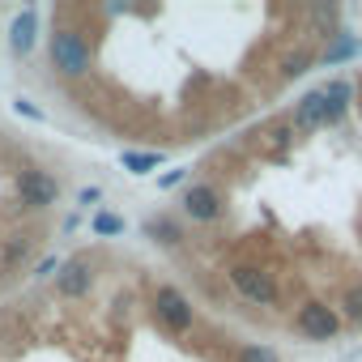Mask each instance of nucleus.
Returning <instances> with one entry per match:
<instances>
[{"label": "nucleus", "mask_w": 362, "mask_h": 362, "mask_svg": "<svg viewBox=\"0 0 362 362\" xmlns=\"http://www.w3.org/2000/svg\"><path fill=\"white\" fill-rule=\"evenodd\" d=\"M13 107H18V115H30V119H43V111H39V107H30L26 98H18Z\"/></svg>", "instance_id": "aec40b11"}, {"label": "nucleus", "mask_w": 362, "mask_h": 362, "mask_svg": "<svg viewBox=\"0 0 362 362\" xmlns=\"http://www.w3.org/2000/svg\"><path fill=\"white\" fill-rule=\"evenodd\" d=\"M145 307H149L158 332H166V337H184V332L197 328V307L188 303L184 290L170 286V281H149V303Z\"/></svg>", "instance_id": "7ed1b4c3"}, {"label": "nucleus", "mask_w": 362, "mask_h": 362, "mask_svg": "<svg viewBox=\"0 0 362 362\" xmlns=\"http://www.w3.org/2000/svg\"><path fill=\"white\" fill-rule=\"evenodd\" d=\"M60 264H64V260H56V256H47V260H43V264L35 269V277H39V281H43V277H56V273H60Z\"/></svg>", "instance_id": "f3484780"}, {"label": "nucleus", "mask_w": 362, "mask_h": 362, "mask_svg": "<svg viewBox=\"0 0 362 362\" xmlns=\"http://www.w3.org/2000/svg\"><path fill=\"white\" fill-rule=\"evenodd\" d=\"M341 320L349 324V328H362V277H354L345 290H341Z\"/></svg>", "instance_id": "ddd939ff"}, {"label": "nucleus", "mask_w": 362, "mask_h": 362, "mask_svg": "<svg viewBox=\"0 0 362 362\" xmlns=\"http://www.w3.org/2000/svg\"><path fill=\"white\" fill-rule=\"evenodd\" d=\"M90 230H94V235H103V239H111V235H124V218H115V214H94Z\"/></svg>", "instance_id": "dca6fc26"}, {"label": "nucleus", "mask_w": 362, "mask_h": 362, "mask_svg": "<svg viewBox=\"0 0 362 362\" xmlns=\"http://www.w3.org/2000/svg\"><path fill=\"white\" fill-rule=\"evenodd\" d=\"M324 111H328V103H324V90L315 86V90H307L303 98H294V107H290L286 115H290L294 132H320V128H324Z\"/></svg>", "instance_id": "6e6552de"}, {"label": "nucleus", "mask_w": 362, "mask_h": 362, "mask_svg": "<svg viewBox=\"0 0 362 362\" xmlns=\"http://www.w3.org/2000/svg\"><path fill=\"white\" fill-rule=\"evenodd\" d=\"M188 175H192V170H166V175L158 179V188H175V184H184Z\"/></svg>", "instance_id": "a211bd4d"}, {"label": "nucleus", "mask_w": 362, "mask_h": 362, "mask_svg": "<svg viewBox=\"0 0 362 362\" xmlns=\"http://www.w3.org/2000/svg\"><path fill=\"white\" fill-rule=\"evenodd\" d=\"M98 201H103L98 188H81V192H77V205H81V209H90V205H98Z\"/></svg>", "instance_id": "6ab92c4d"}, {"label": "nucleus", "mask_w": 362, "mask_h": 362, "mask_svg": "<svg viewBox=\"0 0 362 362\" xmlns=\"http://www.w3.org/2000/svg\"><path fill=\"white\" fill-rule=\"evenodd\" d=\"M290 328H294V337L324 345V341H337L341 337V315L324 298H298V307L290 315Z\"/></svg>", "instance_id": "39448f33"}, {"label": "nucleus", "mask_w": 362, "mask_h": 362, "mask_svg": "<svg viewBox=\"0 0 362 362\" xmlns=\"http://www.w3.org/2000/svg\"><path fill=\"white\" fill-rule=\"evenodd\" d=\"M35 39H39V9H22L13 18V26H9V52L13 56H30Z\"/></svg>", "instance_id": "9b49d317"}, {"label": "nucleus", "mask_w": 362, "mask_h": 362, "mask_svg": "<svg viewBox=\"0 0 362 362\" xmlns=\"http://www.w3.org/2000/svg\"><path fill=\"white\" fill-rule=\"evenodd\" d=\"M158 162H162V153H132V149H124V170H132V175H149V170H158Z\"/></svg>", "instance_id": "2eb2a0df"}, {"label": "nucleus", "mask_w": 362, "mask_h": 362, "mask_svg": "<svg viewBox=\"0 0 362 362\" xmlns=\"http://www.w3.org/2000/svg\"><path fill=\"white\" fill-rule=\"evenodd\" d=\"M35 252H39V230H18V235H9L5 247H0V269H5V277H13L18 269H26Z\"/></svg>", "instance_id": "1a4fd4ad"}, {"label": "nucleus", "mask_w": 362, "mask_h": 362, "mask_svg": "<svg viewBox=\"0 0 362 362\" xmlns=\"http://www.w3.org/2000/svg\"><path fill=\"white\" fill-rule=\"evenodd\" d=\"M179 218L192 226H218L226 218V188L209 184V179H192L179 197Z\"/></svg>", "instance_id": "20e7f679"}, {"label": "nucleus", "mask_w": 362, "mask_h": 362, "mask_svg": "<svg viewBox=\"0 0 362 362\" xmlns=\"http://www.w3.org/2000/svg\"><path fill=\"white\" fill-rule=\"evenodd\" d=\"M141 230H145V239H153V243H162V247H179V243L188 239L184 218H175V214H149V218L141 222Z\"/></svg>", "instance_id": "9d476101"}, {"label": "nucleus", "mask_w": 362, "mask_h": 362, "mask_svg": "<svg viewBox=\"0 0 362 362\" xmlns=\"http://www.w3.org/2000/svg\"><path fill=\"white\" fill-rule=\"evenodd\" d=\"M90 39L81 26H73L69 18L52 13V35H47V64L56 69V77H64L69 86L90 77Z\"/></svg>", "instance_id": "f03ea898"}, {"label": "nucleus", "mask_w": 362, "mask_h": 362, "mask_svg": "<svg viewBox=\"0 0 362 362\" xmlns=\"http://www.w3.org/2000/svg\"><path fill=\"white\" fill-rule=\"evenodd\" d=\"M218 273L235 286V294H239L243 303H252V307H286V303H281V273H277L273 264L230 252Z\"/></svg>", "instance_id": "f257e3e1"}, {"label": "nucleus", "mask_w": 362, "mask_h": 362, "mask_svg": "<svg viewBox=\"0 0 362 362\" xmlns=\"http://www.w3.org/2000/svg\"><path fill=\"white\" fill-rule=\"evenodd\" d=\"M358 52H362V43H358L349 30H337V35L320 47V64L332 69V64H341V60H349V56H358Z\"/></svg>", "instance_id": "f8f14e48"}, {"label": "nucleus", "mask_w": 362, "mask_h": 362, "mask_svg": "<svg viewBox=\"0 0 362 362\" xmlns=\"http://www.w3.org/2000/svg\"><path fill=\"white\" fill-rule=\"evenodd\" d=\"M230 362H281V354L273 345H264V341H239Z\"/></svg>", "instance_id": "4468645a"}, {"label": "nucleus", "mask_w": 362, "mask_h": 362, "mask_svg": "<svg viewBox=\"0 0 362 362\" xmlns=\"http://www.w3.org/2000/svg\"><path fill=\"white\" fill-rule=\"evenodd\" d=\"M13 192H18L22 209L43 214V209H52V205L60 201V179H56L52 170H43V166H18V175H13Z\"/></svg>", "instance_id": "423d86ee"}, {"label": "nucleus", "mask_w": 362, "mask_h": 362, "mask_svg": "<svg viewBox=\"0 0 362 362\" xmlns=\"http://www.w3.org/2000/svg\"><path fill=\"white\" fill-rule=\"evenodd\" d=\"M98 264H103V252H77V256H69L60 264V273H56V294L69 298V303L86 298L94 290V281H98Z\"/></svg>", "instance_id": "0eeeda50"}]
</instances>
